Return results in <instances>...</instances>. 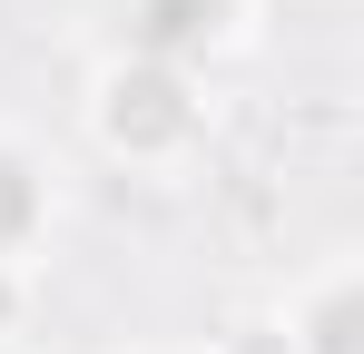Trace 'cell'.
Masks as SVG:
<instances>
[{
  "instance_id": "cell-1",
  "label": "cell",
  "mask_w": 364,
  "mask_h": 354,
  "mask_svg": "<svg viewBox=\"0 0 364 354\" xmlns=\"http://www.w3.org/2000/svg\"><path fill=\"white\" fill-rule=\"evenodd\" d=\"M119 138H168V128H178L187 118V99H178V79H168V69H138V79H119Z\"/></svg>"
},
{
  "instance_id": "cell-5",
  "label": "cell",
  "mask_w": 364,
  "mask_h": 354,
  "mask_svg": "<svg viewBox=\"0 0 364 354\" xmlns=\"http://www.w3.org/2000/svg\"><path fill=\"white\" fill-rule=\"evenodd\" d=\"M0 315H10V295H0Z\"/></svg>"
},
{
  "instance_id": "cell-3",
  "label": "cell",
  "mask_w": 364,
  "mask_h": 354,
  "mask_svg": "<svg viewBox=\"0 0 364 354\" xmlns=\"http://www.w3.org/2000/svg\"><path fill=\"white\" fill-rule=\"evenodd\" d=\"M20 227H30V168H20V158H0V246H10Z\"/></svg>"
},
{
  "instance_id": "cell-2",
  "label": "cell",
  "mask_w": 364,
  "mask_h": 354,
  "mask_svg": "<svg viewBox=\"0 0 364 354\" xmlns=\"http://www.w3.org/2000/svg\"><path fill=\"white\" fill-rule=\"evenodd\" d=\"M217 10L227 0H138V40L168 59V50H197L207 30H217Z\"/></svg>"
},
{
  "instance_id": "cell-4",
  "label": "cell",
  "mask_w": 364,
  "mask_h": 354,
  "mask_svg": "<svg viewBox=\"0 0 364 354\" xmlns=\"http://www.w3.org/2000/svg\"><path fill=\"white\" fill-rule=\"evenodd\" d=\"M325 354H355V305H325Z\"/></svg>"
}]
</instances>
